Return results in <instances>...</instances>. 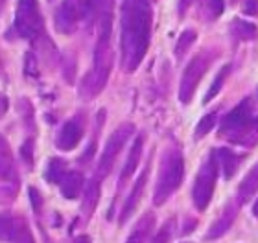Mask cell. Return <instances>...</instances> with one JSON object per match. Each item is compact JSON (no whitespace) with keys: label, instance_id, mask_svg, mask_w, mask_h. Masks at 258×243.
Returning <instances> with one entry per match:
<instances>
[{"label":"cell","instance_id":"6da1fadb","mask_svg":"<svg viewBox=\"0 0 258 243\" xmlns=\"http://www.w3.org/2000/svg\"><path fill=\"white\" fill-rule=\"evenodd\" d=\"M153 11L150 0H124L120 8V50L122 68L135 72L144 61L151 41Z\"/></svg>","mask_w":258,"mask_h":243},{"label":"cell","instance_id":"7a4b0ae2","mask_svg":"<svg viewBox=\"0 0 258 243\" xmlns=\"http://www.w3.org/2000/svg\"><path fill=\"white\" fill-rule=\"evenodd\" d=\"M111 33H113V15H105L96 22V44L92 55V66L80 83L81 100H94L105 89L113 70V46H111Z\"/></svg>","mask_w":258,"mask_h":243},{"label":"cell","instance_id":"3957f363","mask_svg":"<svg viewBox=\"0 0 258 243\" xmlns=\"http://www.w3.org/2000/svg\"><path fill=\"white\" fill-rule=\"evenodd\" d=\"M218 136L232 146L251 149L258 144V113L251 98H243L221 118Z\"/></svg>","mask_w":258,"mask_h":243},{"label":"cell","instance_id":"277c9868","mask_svg":"<svg viewBox=\"0 0 258 243\" xmlns=\"http://www.w3.org/2000/svg\"><path fill=\"white\" fill-rule=\"evenodd\" d=\"M184 179V157L177 142H170L162 149L159 160L155 188H153V205L162 206L179 190Z\"/></svg>","mask_w":258,"mask_h":243},{"label":"cell","instance_id":"5b68a950","mask_svg":"<svg viewBox=\"0 0 258 243\" xmlns=\"http://www.w3.org/2000/svg\"><path fill=\"white\" fill-rule=\"evenodd\" d=\"M218 168H220V162H218V153L214 149L209 153V157L205 158L201 168L198 170V175H196L192 186V203L199 212L207 210L210 201H212L216 181H218Z\"/></svg>","mask_w":258,"mask_h":243},{"label":"cell","instance_id":"8992f818","mask_svg":"<svg viewBox=\"0 0 258 243\" xmlns=\"http://www.w3.org/2000/svg\"><path fill=\"white\" fill-rule=\"evenodd\" d=\"M218 52L212 48H207L203 52L196 54L190 59V63L186 65L183 72V77H181V85H179V100L181 103L188 105L192 102L194 94L198 91L199 83L203 79V76L207 74V70L210 68V65L214 63Z\"/></svg>","mask_w":258,"mask_h":243},{"label":"cell","instance_id":"52a82bcc","mask_svg":"<svg viewBox=\"0 0 258 243\" xmlns=\"http://www.w3.org/2000/svg\"><path fill=\"white\" fill-rule=\"evenodd\" d=\"M11 32L15 33V37L30 39L33 43L44 37L43 15L39 11L37 0H19Z\"/></svg>","mask_w":258,"mask_h":243},{"label":"cell","instance_id":"ba28073f","mask_svg":"<svg viewBox=\"0 0 258 243\" xmlns=\"http://www.w3.org/2000/svg\"><path fill=\"white\" fill-rule=\"evenodd\" d=\"M133 135H135V125L125 122V124H120L118 127L113 131V135L107 138L105 146H103L102 155H100L96 173H94V177H96L100 183L111 175V172H113V168H114V162L118 158L120 151L124 149V146L127 144L129 138Z\"/></svg>","mask_w":258,"mask_h":243},{"label":"cell","instance_id":"9c48e42d","mask_svg":"<svg viewBox=\"0 0 258 243\" xmlns=\"http://www.w3.org/2000/svg\"><path fill=\"white\" fill-rule=\"evenodd\" d=\"M0 173H2V197L4 203H11L17 199L21 190V175L17 170L10 147L6 138H2V155H0Z\"/></svg>","mask_w":258,"mask_h":243},{"label":"cell","instance_id":"30bf717a","mask_svg":"<svg viewBox=\"0 0 258 243\" xmlns=\"http://www.w3.org/2000/svg\"><path fill=\"white\" fill-rule=\"evenodd\" d=\"M85 113H76L70 120H67L63 125H61L59 133L55 136V147L59 151H72L78 147L81 140H83V135H85L87 129V122H85Z\"/></svg>","mask_w":258,"mask_h":243},{"label":"cell","instance_id":"8fae6325","mask_svg":"<svg viewBox=\"0 0 258 243\" xmlns=\"http://www.w3.org/2000/svg\"><path fill=\"white\" fill-rule=\"evenodd\" d=\"M81 6H83V0H63L61 2L54 17L57 32L63 35L74 33L78 22L81 21Z\"/></svg>","mask_w":258,"mask_h":243},{"label":"cell","instance_id":"7c38bea8","mask_svg":"<svg viewBox=\"0 0 258 243\" xmlns=\"http://www.w3.org/2000/svg\"><path fill=\"white\" fill-rule=\"evenodd\" d=\"M150 170H151V158L148 160V164H146V168L139 175V179L135 181L133 188H131V192H129V195H127V199H125L124 205H122V210H120V217H118L120 225H125V223L129 221V217L135 214V210L139 208L140 201H142V195H144L146 184H148V179H150Z\"/></svg>","mask_w":258,"mask_h":243},{"label":"cell","instance_id":"4fadbf2b","mask_svg":"<svg viewBox=\"0 0 258 243\" xmlns=\"http://www.w3.org/2000/svg\"><path fill=\"white\" fill-rule=\"evenodd\" d=\"M240 206H242V203L238 199L234 201H229L225 205V208L221 210L220 217L216 219L212 225H210V228L207 230V236H205V239L207 241H214V239L221 238L223 234L229 230V228L232 227V223L236 221V216L238 212H240Z\"/></svg>","mask_w":258,"mask_h":243},{"label":"cell","instance_id":"5bb4252c","mask_svg":"<svg viewBox=\"0 0 258 243\" xmlns=\"http://www.w3.org/2000/svg\"><path fill=\"white\" fill-rule=\"evenodd\" d=\"M144 142H146V135L144 133H139L135 136L133 146L129 147V155L125 158V164L122 166V172H120V179H118V194L124 190V186L127 184V181L133 177L135 170L139 166L140 157H142V149H144Z\"/></svg>","mask_w":258,"mask_h":243},{"label":"cell","instance_id":"9a60e30c","mask_svg":"<svg viewBox=\"0 0 258 243\" xmlns=\"http://www.w3.org/2000/svg\"><path fill=\"white\" fill-rule=\"evenodd\" d=\"M100 194H102V183L98 181L96 177H92L87 181L85 190H83V199H81L80 206V221L85 223L92 217L94 210L98 206V201H100Z\"/></svg>","mask_w":258,"mask_h":243},{"label":"cell","instance_id":"2e32d148","mask_svg":"<svg viewBox=\"0 0 258 243\" xmlns=\"http://www.w3.org/2000/svg\"><path fill=\"white\" fill-rule=\"evenodd\" d=\"M155 214L153 212H146L139 221L135 223L133 230L129 232L125 243H151L153 239V230H155Z\"/></svg>","mask_w":258,"mask_h":243},{"label":"cell","instance_id":"e0dca14e","mask_svg":"<svg viewBox=\"0 0 258 243\" xmlns=\"http://www.w3.org/2000/svg\"><path fill=\"white\" fill-rule=\"evenodd\" d=\"M57 186H59V192L64 199H78L80 195H83V190H85V177L78 170H69V173L64 175Z\"/></svg>","mask_w":258,"mask_h":243},{"label":"cell","instance_id":"ac0fdd59","mask_svg":"<svg viewBox=\"0 0 258 243\" xmlns=\"http://www.w3.org/2000/svg\"><path fill=\"white\" fill-rule=\"evenodd\" d=\"M216 153H218V162H220V168L223 172V177L229 181L236 175L238 168L243 160V155H238L236 151H232L229 147H220V149H216Z\"/></svg>","mask_w":258,"mask_h":243},{"label":"cell","instance_id":"d6986e66","mask_svg":"<svg viewBox=\"0 0 258 243\" xmlns=\"http://www.w3.org/2000/svg\"><path fill=\"white\" fill-rule=\"evenodd\" d=\"M258 192V160L251 170L247 172V175L242 179V183L238 184V197L236 199L245 205L247 201L253 199V195Z\"/></svg>","mask_w":258,"mask_h":243},{"label":"cell","instance_id":"ffe728a7","mask_svg":"<svg viewBox=\"0 0 258 243\" xmlns=\"http://www.w3.org/2000/svg\"><path fill=\"white\" fill-rule=\"evenodd\" d=\"M231 35L234 39H238V41H254L258 37V28L254 26L253 22L236 19L231 24Z\"/></svg>","mask_w":258,"mask_h":243},{"label":"cell","instance_id":"44dd1931","mask_svg":"<svg viewBox=\"0 0 258 243\" xmlns=\"http://www.w3.org/2000/svg\"><path fill=\"white\" fill-rule=\"evenodd\" d=\"M67 173H69L67 162H64L63 158L54 157V158H50L48 164H46V170H44V179H46L50 184H59Z\"/></svg>","mask_w":258,"mask_h":243},{"label":"cell","instance_id":"7402d4cb","mask_svg":"<svg viewBox=\"0 0 258 243\" xmlns=\"http://www.w3.org/2000/svg\"><path fill=\"white\" fill-rule=\"evenodd\" d=\"M10 243H35V238L32 234V228L28 225V221L22 216L15 217V228L11 234Z\"/></svg>","mask_w":258,"mask_h":243},{"label":"cell","instance_id":"603a6c76","mask_svg":"<svg viewBox=\"0 0 258 243\" xmlns=\"http://www.w3.org/2000/svg\"><path fill=\"white\" fill-rule=\"evenodd\" d=\"M231 70H232V65H223V66H221V70L218 72V76L214 77L212 85L209 87V91H207V94H205V98H203L205 105H207V103H210L216 96H218V94H220L221 89H223V83L227 81V77H229Z\"/></svg>","mask_w":258,"mask_h":243},{"label":"cell","instance_id":"cb8c5ba5","mask_svg":"<svg viewBox=\"0 0 258 243\" xmlns=\"http://www.w3.org/2000/svg\"><path fill=\"white\" fill-rule=\"evenodd\" d=\"M225 0H199V13L205 21H216L223 13Z\"/></svg>","mask_w":258,"mask_h":243},{"label":"cell","instance_id":"d4e9b609","mask_svg":"<svg viewBox=\"0 0 258 243\" xmlns=\"http://www.w3.org/2000/svg\"><path fill=\"white\" fill-rule=\"evenodd\" d=\"M196 37H198L196 30H184V32L179 35L177 43H175V46H173V54H175L177 61H183L186 52H188V50L192 48V44L196 43Z\"/></svg>","mask_w":258,"mask_h":243},{"label":"cell","instance_id":"484cf974","mask_svg":"<svg viewBox=\"0 0 258 243\" xmlns=\"http://www.w3.org/2000/svg\"><path fill=\"white\" fill-rule=\"evenodd\" d=\"M19 114H21L24 127H26L30 133H35V120H33L35 116H33V107L30 100H26V98H21V100H19Z\"/></svg>","mask_w":258,"mask_h":243},{"label":"cell","instance_id":"4316f807","mask_svg":"<svg viewBox=\"0 0 258 243\" xmlns=\"http://www.w3.org/2000/svg\"><path fill=\"white\" fill-rule=\"evenodd\" d=\"M216 124H218V113H216V111H212V113H209V114H205L203 118L198 122V125H196V140H201V138H205L210 131L214 129Z\"/></svg>","mask_w":258,"mask_h":243},{"label":"cell","instance_id":"83f0119b","mask_svg":"<svg viewBox=\"0 0 258 243\" xmlns=\"http://www.w3.org/2000/svg\"><path fill=\"white\" fill-rule=\"evenodd\" d=\"M33 147H35L33 136L26 138L21 146V158H22V162H24V166H26L28 170H33Z\"/></svg>","mask_w":258,"mask_h":243},{"label":"cell","instance_id":"f1b7e54d","mask_svg":"<svg viewBox=\"0 0 258 243\" xmlns=\"http://www.w3.org/2000/svg\"><path fill=\"white\" fill-rule=\"evenodd\" d=\"M24 74H26L28 77L39 76V59L35 57L33 52L24 54Z\"/></svg>","mask_w":258,"mask_h":243},{"label":"cell","instance_id":"f546056e","mask_svg":"<svg viewBox=\"0 0 258 243\" xmlns=\"http://www.w3.org/2000/svg\"><path fill=\"white\" fill-rule=\"evenodd\" d=\"M63 76L67 83H74L76 76V59L74 55H67L63 59Z\"/></svg>","mask_w":258,"mask_h":243},{"label":"cell","instance_id":"4dcf8cb0","mask_svg":"<svg viewBox=\"0 0 258 243\" xmlns=\"http://www.w3.org/2000/svg\"><path fill=\"white\" fill-rule=\"evenodd\" d=\"M28 195H30V203H32V208L35 212L37 219L41 217V208H43V199H41V194L37 192V188H28Z\"/></svg>","mask_w":258,"mask_h":243},{"label":"cell","instance_id":"1f68e13d","mask_svg":"<svg viewBox=\"0 0 258 243\" xmlns=\"http://www.w3.org/2000/svg\"><path fill=\"white\" fill-rule=\"evenodd\" d=\"M236 4H240L242 11L245 15L256 17L258 15V0H234Z\"/></svg>","mask_w":258,"mask_h":243},{"label":"cell","instance_id":"d6a6232c","mask_svg":"<svg viewBox=\"0 0 258 243\" xmlns=\"http://www.w3.org/2000/svg\"><path fill=\"white\" fill-rule=\"evenodd\" d=\"M196 227H198V219H194V217L186 219V221H184L183 230H181V236H186V234H190Z\"/></svg>","mask_w":258,"mask_h":243},{"label":"cell","instance_id":"836d02e7","mask_svg":"<svg viewBox=\"0 0 258 243\" xmlns=\"http://www.w3.org/2000/svg\"><path fill=\"white\" fill-rule=\"evenodd\" d=\"M194 0H181V2H179V15L183 17L184 13H186V10H188L190 8V4H192Z\"/></svg>","mask_w":258,"mask_h":243},{"label":"cell","instance_id":"e575fe53","mask_svg":"<svg viewBox=\"0 0 258 243\" xmlns=\"http://www.w3.org/2000/svg\"><path fill=\"white\" fill-rule=\"evenodd\" d=\"M70 243H92V241H91V236H87V234H80V236H76Z\"/></svg>","mask_w":258,"mask_h":243},{"label":"cell","instance_id":"d590c367","mask_svg":"<svg viewBox=\"0 0 258 243\" xmlns=\"http://www.w3.org/2000/svg\"><path fill=\"white\" fill-rule=\"evenodd\" d=\"M253 216L258 219V199L254 201V205H253Z\"/></svg>","mask_w":258,"mask_h":243},{"label":"cell","instance_id":"8d00e7d4","mask_svg":"<svg viewBox=\"0 0 258 243\" xmlns=\"http://www.w3.org/2000/svg\"><path fill=\"white\" fill-rule=\"evenodd\" d=\"M183 243H192V241H183Z\"/></svg>","mask_w":258,"mask_h":243},{"label":"cell","instance_id":"74e56055","mask_svg":"<svg viewBox=\"0 0 258 243\" xmlns=\"http://www.w3.org/2000/svg\"><path fill=\"white\" fill-rule=\"evenodd\" d=\"M150 2H155V0H150Z\"/></svg>","mask_w":258,"mask_h":243},{"label":"cell","instance_id":"f35d334b","mask_svg":"<svg viewBox=\"0 0 258 243\" xmlns=\"http://www.w3.org/2000/svg\"><path fill=\"white\" fill-rule=\"evenodd\" d=\"M4 2H6V0H4Z\"/></svg>","mask_w":258,"mask_h":243}]
</instances>
